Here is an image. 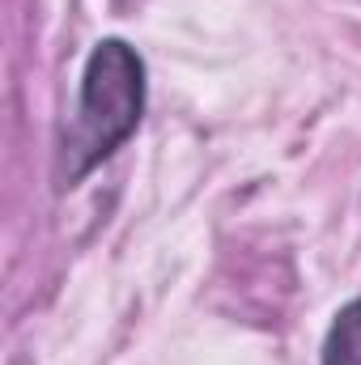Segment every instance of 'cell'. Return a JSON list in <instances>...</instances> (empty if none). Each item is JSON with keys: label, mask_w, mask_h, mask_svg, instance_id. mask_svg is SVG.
Listing matches in <instances>:
<instances>
[{"label": "cell", "mask_w": 361, "mask_h": 365, "mask_svg": "<svg viewBox=\"0 0 361 365\" xmlns=\"http://www.w3.org/2000/svg\"><path fill=\"white\" fill-rule=\"evenodd\" d=\"M323 365H361V297L340 306V314L327 327Z\"/></svg>", "instance_id": "cell-2"}, {"label": "cell", "mask_w": 361, "mask_h": 365, "mask_svg": "<svg viewBox=\"0 0 361 365\" xmlns=\"http://www.w3.org/2000/svg\"><path fill=\"white\" fill-rule=\"evenodd\" d=\"M145 60L123 38H102L81 68L77 119L64 140V182L86 179L115 149H123L145 119Z\"/></svg>", "instance_id": "cell-1"}]
</instances>
